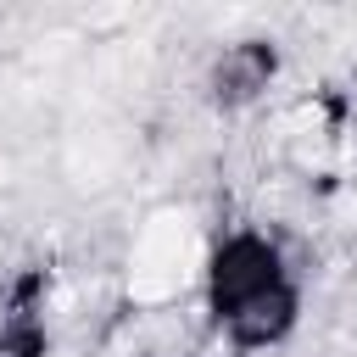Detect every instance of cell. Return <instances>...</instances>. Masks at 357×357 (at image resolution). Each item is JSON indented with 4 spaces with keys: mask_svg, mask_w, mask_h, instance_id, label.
I'll return each instance as SVG.
<instances>
[{
    "mask_svg": "<svg viewBox=\"0 0 357 357\" xmlns=\"http://www.w3.org/2000/svg\"><path fill=\"white\" fill-rule=\"evenodd\" d=\"M340 145H346V117L340 100L329 95H307L279 117V162L301 178H324L340 162Z\"/></svg>",
    "mask_w": 357,
    "mask_h": 357,
    "instance_id": "277c9868",
    "label": "cell"
},
{
    "mask_svg": "<svg viewBox=\"0 0 357 357\" xmlns=\"http://www.w3.org/2000/svg\"><path fill=\"white\" fill-rule=\"evenodd\" d=\"M284 78V45L273 33H234L223 39L195 78V95L212 117H251Z\"/></svg>",
    "mask_w": 357,
    "mask_h": 357,
    "instance_id": "3957f363",
    "label": "cell"
},
{
    "mask_svg": "<svg viewBox=\"0 0 357 357\" xmlns=\"http://www.w3.org/2000/svg\"><path fill=\"white\" fill-rule=\"evenodd\" d=\"M201 251H206V223L195 218V206L184 201L145 206L123 251V301L139 312H167L173 301L195 296Z\"/></svg>",
    "mask_w": 357,
    "mask_h": 357,
    "instance_id": "7a4b0ae2",
    "label": "cell"
},
{
    "mask_svg": "<svg viewBox=\"0 0 357 357\" xmlns=\"http://www.w3.org/2000/svg\"><path fill=\"white\" fill-rule=\"evenodd\" d=\"M195 301L206 329L234 357L284 351L307 318V273L290 257L284 234L268 223H229L206 234Z\"/></svg>",
    "mask_w": 357,
    "mask_h": 357,
    "instance_id": "6da1fadb",
    "label": "cell"
}]
</instances>
